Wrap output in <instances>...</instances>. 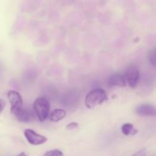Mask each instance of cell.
Wrapping results in <instances>:
<instances>
[{"label":"cell","mask_w":156,"mask_h":156,"mask_svg":"<svg viewBox=\"0 0 156 156\" xmlns=\"http://www.w3.org/2000/svg\"><path fill=\"white\" fill-rule=\"evenodd\" d=\"M133 125L131 124V123H125L121 127V131L123 133V135L125 136H129V134H135L137 132L136 131H134L133 132Z\"/></svg>","instance_id":"cell-10"},{"label":"cell","mask_w":156,"mask_h":156,"mask_svg":"<svg viewBox=\"0 0 156 156\" xmlns=\"http://www.w3.org/2000/svg\"><path fill=\"white\" fill-rule=\"evenodd\" d=\"M126 82L131 88H135L138 84L139 79H140V71L136 66H131L128 68L126 74L124 76Z\"/></svg>","instance_id":"cell-5"},{"label":"cell","mask_w":156,"mask_h":156,"mask_svg":"<svg viewBox=\"0 0 156 156\" xmlns=\"http://www.w3.org/2000/svg\"><path fill=\"white\" fill-rule=\"evenodd\" d=\"M3 108H4V103H3V102L0 100V113L2 111Z\"/></svg>","instance_id":"cell-15"},{"label":"cell","mask_w":156,"mask_h":156,"mask_svg":"<svg viewBox=\"0 0 156 156\" xmlns=\"http://www.w3.org/2000/svg\"><path fill=\"white\" fill-rule=\"evenodd\" d=\"M15 117H16V118L18 119L19 121L27 123V122L30 121L31 115H30V113L27 112V111H25L24 109H22L21 111H20V112H18V114L15 116Z\"/></svg>","instance_id":"cell-9"},{"label":"cell","mask_w":156,"mask_h":156,"mask_svg":"<svg viewBox=\"0 0 156 156\" xmlns=\"http://www.w3.org/2000/svg\"><path fill=\"white\" fill-rule=\"evenodd\" d=\"M50 103L44 97L38 98L34 103V110L36 116L41 122L44 121L47 118L50 112Z\"/></svg>","instance_id":"cell-2"},{"label":"cell","mask_w":156,"mask_h":156,"mask_svg":"<svg viewBox=\"0 0 156 156\" xmlns=\"http://www.w3.org/2000/svg\"><path fill=\"white\" fill-rule=\"evenodd\" d=\"M149 62H150L152 65L153 66L155 65V50H154V49L149 52Z\"/></svg>","instance_id":"cell-12"},{"label":"cell","mask_w":156,"mask_h":156,"mask_svg":"<svg viewBox=\"0 0 156 156\" xmlns=\"http://www.w3.org/2000/svg\"><path fill=\"white\" fill-rule=\"evenodd\" d=\"M78 126H79V124H78L77 123L73 122V123H69V124H67L66 129L67 130H73V129L78 128Z\"/></svg>","instance_id":"cell-13"},{"label":"cell","mask_w":156,"mask_h":156,"mask_svg":"<svg viewBox=\"0 0 156 156\" xmlns=\"http://www.w3.org/2000/svg\"><path fill=\"white\" fill-rule=\"evenodd\" d=\"M146 149H141V150L139 151V152H136V153L132 156H145L146 155Z\"/></svg>","instance_id":"cell-14"},{"label":"cell","mask_w":156,"mask_h":156,"mask_svg":"<svg viewBox=\"0 0 156 156\" xmlns=\"http://www.w3.org/2000/svg\"><path fill=\"white\" fill-rule=\"evenodd\" d=\"M66 115V112L65 110L63 109H55L53 112L51 113L50 116V120L52 122H56L60 121L61 120H62L63 118H65Z\"/></svg>","instance_id":"cell-8"},{"label":"cell","mask_w":156,"mask_h":156,"mask_svg":"<svg viewBox=\"0 0 156 156\" xmlns=\"http://www.w3.org/2000/svg\"><path fill=\"white\" fill-rule=\"evenodd\" d=\"M107 100L108 95L105 90L101 88H94L88 93L85 98V104L88 108H93L101 105Z\"/></svg>","instance_id":"cell-1"},{"label":"cell","mask_w":156,"mask_h":156,"mask_svg":"<svg viewBox=\"0 0 156 156\" xmlns=\"http://www.w3.org/2000/svg\"><path fill=\"white\" fill-rule=\"evenodd\" d=\"M18 156H27V155H26V154L24 153V152H21V153H20Z\"/></svg>","instance_id":"cell-16"},{"label":"cell","mask_w":156,"mask_h":156,"mask_svg":"<svg viewBox=\"0 0 156 156\" xmlns=\"http://www.w3.org/2000/svg\"><path fill=\"white\" fill-rule=\"evenodd\" d=\"M7 95L11 104V111L15 116L23 109L22 98L18 91H14V90L9 91Z\"/></svg>","instance_id":"cell-3"},{"label":"cell","mask_w":156,"mask_h":156,"mask_svg":"<svg viewBox=\"0 0 156 156\" xmlns=\"http://www.w3.org/2000/svg\"><path fill=\"white\" fill-rule=\"evenodd\" d=\"M44 156H63V154L60 150L53 149V150H50L46 152Z\"/></svg>","instance_id":"cell-11"},{"label":"cell","mask_w":156,"mask_h":156,"mask_svg":"<svg viewBox=\"0 0 156 156\" xmlns=\"http://www.w3.org/2000/svg\"><path fill=\"white\" fill-rule=\"evenodd\" d=\"M108 85L110 88L125 87L126 85L124 76L120 74H114L108 79Z\"/></svg>","instance_id":"cell-6"},{"label":"cell","mask_w":156,"mask_h":156,"mask_svg":"<svg viewBox=\"0 0 156 156\" xmlns=\"http://www.w3.org/2000/svg\"><path fill=\"white\" fill-rule=\"evenodd\" d=\"M136 112L141 116H155V108L153 105L143 104L136 108Z\"/></svg>","instance_id":"cell-7"},{"label":"cell","mask_w":156,"mask_h":156,"mask_svg":"<svg viewBox=\"0 0 156 156\" xmlns=\"http://www.w3.org/2000/svg\"><path fill=\"white\" fill-rule=\"evenodd\" d=\"M24 136L27 139V142L33 146H39L45 143L47 139L42 135H40L35 131L30 129H27L24 130Z\"/></svg>","instance_id":"cell-4"}]
</instances>
